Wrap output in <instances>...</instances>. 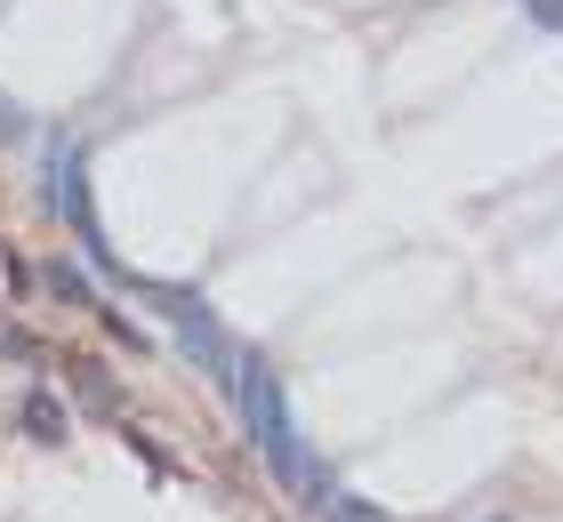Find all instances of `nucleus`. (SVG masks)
Here are the masks:
<instances>
[{
    "mask_svg": "<svg viewBox=\"0 0 563 522\" xmlns=\"http://www.w3.org/2000/svg\"><path fill=\"white\" fill-rule=\"evenodd\" d=\"M16 129H24V113H16V104H0V137H16Z\"/></svg>",
    "mask_w": 563,
    "mask_h": 522,
    "instance_id": "423d86ee",
    "label": "nucleus"
},
{
    "mask_svg": "<svg viewBox=\"0 0 563 522\" xmlns=\"http://www.w3.org/2000/svg\"><path fill=\"white\" fill-rule=\"evenodd\" d=\"M24 434H33V442H48V451H57V442H65L73 426H65V410L48 402V395H24Z\"/></svg>",
    "mask_w": 563,
    "mask_h": 522,
    "instance_id": "39448f33",
    "label": "nucleus"
},
{
    "mask_svg": "<svg viewBox=\"0 0 563 522\" xmlns=\"http://www.w3.org/2000/svg\"><path fill=\"white\" fill-rule=\"evenodd\" d=\"M137 298H145V306H162V322H169V337H177V354H186V362L218 386L225 402H234V386H242V346L218 330V313L201 306L194 290H153V281H145Z\"/></svg>",
    "mask_w": 563,
    "mask_h": 522,
    "instance_id": "f03ea898",
    "label": "nucleus"
},
{
    "mask_svg": "<svg viewBox=\"0 0 563 522\" xmlns=\"http://www.w3.org/2000/svg\"><path fill=\"white\" fill-rule=\"evenodd\" d=\"M48 186H57V218H73L81 233H97V218H89V169H81V145H57V153H48Z\"/></svg>",
    "mask_w": 563,
    "mask_h": 522,
    "instance_id": "7ed1b4c3",
    "label": "nucleus"
},
{
    "mask_svg": "<svg viewBox=\"0 0 563 522\" xmlns=\"http://www.w3.org/2000/svg\"><path fill=\"white\" fill-rule=\"evenodd\" d=\"M41 281H48V290H57V298H73V306H89V313H106V298H97V290H89V274H81V266H73V257H48V274H41Z\"/></svg>",
    "mask_w": 563,
    "mask_h": 522,
    "instance_id": "20e7f679",
    "label": "nucleus"
},
{
    "mask_svg": "<svg viewBox=\"0 0 563 522\" xmlns=\"http://www.w3.org/2000/svg\"><path fill=\"white\" fill-rule=\"evenodd\" d=\"M234 410H242L250 442H258V458L274 466V482L322 507V499H330V482L314 475V458H306V442H298V426H290V402H282V378L266 370V354H250V346H242V386H234Z\"/></svg>",
    "mask_w": 563,
    "mask_h": 522,
    "instance_id": "f257e3e1",
    "label": "nucleus"
}]
</instances>
